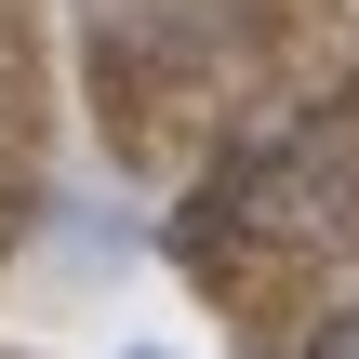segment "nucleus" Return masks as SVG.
Returning <instances> with one entry per match:
<instances>
[{"instance_id":"f257e3e1","label":"nucleus","mask_w":359,"mask_h":359,"mask_svg":"<svg viewBox=\"0 0 359 359\" xmlns=\"http://www.w3.org/2000/svg\"><path fill=\"white\" fill-rule=\"evenodd\" d=\"M306 359H359V306H333V320L306 333Z\"/></svg>"}]
</instances>
